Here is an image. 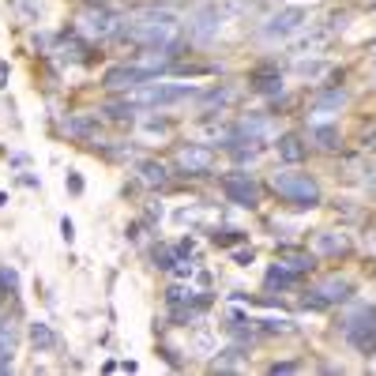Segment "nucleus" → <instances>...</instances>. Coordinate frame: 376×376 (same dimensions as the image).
<instances>
[{
  "label": "nucleus",
  "mask_w": 376,
  "mask_h": 376,
  "mask_svg": "<svg viewBox=\"0 0 376 376\" xmlns=\"http://www.w3.org/2000/svg\"><path fill=\"white\" fill-rule=\"evenodd\" d=\"M121 34L132 38V42H140V45H173L181 34V23L170 8H147V12H140L135 19L121 23Z\"/></svg>",
  "instance_id": "nucleus-1"
},
{
  "label": "nucleus",
  "mask_w": 376,
  "mask_h": 376,
  "mask_svg": "<svg viewBox=\"0 0 376 376\" xmlns=\"http://www.w3.org/2000/svg\"><path fill=\"white\" fill-rule=\"evenodd\" d=\"M196 94L192 83H140L128 91V106L132 109H158V106H177V102H188Z\"/></svg>",
  "instance_id": "nucleus-2"
},
{
  "label": "nucleus",
  "mask_w": 376,
  "mask_h": 376,
  "mask_svg": "<svg viewBox=\"0 0 376 376\" xmlns=\"http://www.w3.org/2000/svg\"><path fill=\"white\" fill-rule=\"evenodd\" d=\"M271 188H275L286 203H294V207H309V211L320 207V185L309 177V173L283 170V173H275V177H271Z\"/></svg>",
  "instance_id": "nucleus-3"
},
{
  "label": "nucleus",
  "mask_w": 376,
  "mask_h": 376,
  "mask_svg": "<svg viewBox=\"0 0 376 376\" xmlns=\"http://www.w3.org/2000/svg\"><path fill=\"white\" fill-rule=\"evenodd\" d=\"M305 23H309L305 8H278V12L260 27V34H263V42H286V38H294Z\"/></svg>",
  "instance_id": "nucleus-4"
},
{
  "label": "nucleus",
  "mask_w": 376,
  "mask_h": 376,
  "mask_svg": "<svg viewBox=\"0 0 376 376\" xmlns=\"http://www.w3.org/2000/svg\"><path fill=\"white\" fill-rule=\"evenodd\" d=\"M158 76V68H147V64H117V68L106 71V87L113 91H132L140 83H151Z\"/></svg>",
  "instance_id": "nucleus-5"
},
{
  "label": "nucleus",
  "mask_w": 376,
  "mask_h": 376,
  "mask_svg": "<svg viewBox=\"0 0 376 376\" xmlns=\"http://www.w3.org/2000/svg\"><path fill=\"white\" fill-rule=\"evenodd\" d=\"M350 298V283L346 278H324L316 290L305 294V305L309 309H327V305H339V301Z\"/></svg>",
  "instance_id": "nucleus-6"
},
{
  "label": "nucleus",
  "mask_w": 376,
  "mask_h": 376,
  "mask_svg": "<svg viewBox=\"0 0 376 376\" xmlns=\"http://www.w3.org/2000/svg\"><path fill=\"white\" fill-rule=\"evenodd\" d=\"M79 27H83V34L91 38H109L121 30V19H117L109 8H87L83 15H79Z\"/></svg>",
  "instance_id": "nucleus-7"
},
{
  "label": "nucleus",
  "mask_w": 376,
  "mask_h": 376,
  "mask_svg": "<svg viewBox=\"0 0 376 376\" xmlns=\"http://www.w3.org/2000/svg\"><path fill=\"white\" fill-rule=\"evenodd\" d=\"M177 170L192 173V177H203V173L214 170V151L199 147V143H188V147L177 151Z\"/></svg>",
  "instance_id": "nucleus-8"
},
{
  "label": "nucleus",
  "mask_w": 376,
  "mask_h": 376,
  "mask_svg": "<svg viewBox=\"0 0 376 376\" xmlns=\"http://www.w3.org/2000/svg\"><path fill=\"white\" fill-rule=\"evenodd\" d=\"M222 19H226L222 8L219 4H207V8H199V12L188 19V34L196 38V42H211V38L222 30Z\"/></svg>",
  "instance_id": "nucleus-9"
},
{
  "label": "nucleus",
  "mask_w": 376,
  "mask_h": 376,
  "mask_svg": "<svg viewBox=\"0 0 376 376\" xmlns=\"http://www.w3.org/2000/svg\"><path fill=\"white\" fill-rule=\"evenodd\" d=\"M222 192H226L230 203L249 207V211L260 203V188H256V181L249 177V173H234V177H226V181H222Z\"/></svg>",
  "instance_id": "nucleus-10"
},
{
  "label": "nucleus",
  "mask_w": 376,
  "mask_h": 376,
  "mask_svg": "<svg viewBox=\"0 0 376 376\" xmlns=\"http://www.w3.org/2000/svg\"><path fill=\"white\" fill-rule=\"evenodd\" d=\"M275 147H278V158H283V162H290V166H298L301 162V158H305V143H301V135H283V140H278L275 143Z\"/></svg>",
  "instance_id": "nucleus-11"
},
{
  "label": "nucleus",
  "mask_w": 376,
  "mask_h": 376,
  "mask_svg": "<svg viewBox=\"0 0 376 376\" xmlns=\"http://www.w3.org/2000/svg\"><path fill=\"white\" fill-rule=\"evenodd\" d=\"M346 102H350V94L342 91V87H331V91H324V94L316 98L313 109H316V113H335V109H342Z\"/></svg>",
  "instance_id": "nucleus-12"
},
{
  "label": "nucleus",
  "mask_w": 376,
  "mask_h": 376,
  "mask_svg": "<svg viewBox=\"0 0 376 376\" xmlns=\"http://www.w3.org/2000/svg\"><path fill=\"white\" fill-rule=\"evenodd\" d=\"M12 357H15V327L0 324V373L12 369Z\"/></svg>",
  "instance_id": "nucleus-13"
},
{
  "label": "nucleus",
  "mask_w": 376,
  "mask_h": 376,
  "mask_svg": "<svg viewBox=\"0 0 376 376\" xmlns=\"http://www.w3.org/2000/svg\"><path fill=\"white\" fill-rule=\"evenodd\" d=\"M64 128H68V135H76V140H91V135L98 132V121H94V117H87V113H76V117H68V121H64Z\"/></svg>",
  "instance_id": "nucleus-14"
},
{
  "label": "nucleus",
  "mask_w": 376,
  "mask_h": 376,
  "mask_svg": "<svg viewBox=\"0 0 376 376\" xmlns=\"http://www.w3.org/2000/svg\"><path fill=\"white\" fill-rule=\"evenodd\" d=\"M294 283H298V271H294V267L275 263V267L267 271V290H290Z\"/></svg>",
  "instance_id": "nucleus-15"
},
{
  "label": "nucleus",
  "mask_w": 376,
  "mask_h": 376,
  "mask_svg": "<svg viewBox=\"0 0 376 376\" xmlns=\"http://www.w3.org/2000/svg\"><path fill=\"white\" fill-rule=\"evenodd\" d=\"M140 181H143V185H158V188H162L166 181H170V173H166L162 162H140Z\"/></svg>",
  "instance_id": "nucleus-16"
},
{
  "label": "nucleus",
  "mask_w": 376,
  "mask_h": 376,
  "mask_svg": "<svg viewBox=\"0 0 376 376\" xmlns=\"http://www.w3.org/2000/svg\"><path fill=\"white\" fill-rule=\"evenodd\" d=\"M309 135H313V140H316L324 151H335V147H339V128H335V124H313V128H309Z\"/></svg>",
  "instance_id": "nucleus-17"
},
{
  "label": "nucleus",
  "mask_w": 376,
  "mask_h": 376,
  "mask_svg": "<svg viewBox=\"0 0 376 376\" xmlns=\"http://www.w3.org/2000/svg\"><path fill=\"white\" fill-rule=\"evenodd\" d=\"M30 342H34L38 350H49L53 342H57V335H53V327L45 324V320H34V324H30Z\"/></svg>",
  "instance_id": "nucleus-18"
},
{
  "label": "nucleus",
  "mask_w": 376,
  "mask_h": 376,
  "mask_svg": "<svg viewBox=\"0 0 376 376\" xmlns=\"http://www.w3.org/2000/svg\"><path fill=\"white\" fill-rule=\"evenodd\" d=\"M230 102H234V91H230V87H214V91H207L203 98H199V106L203 109H226Z\"/></svg>",
  "instance_id": "nucleus-19"
},
{
  "label": "nucleus",
  "mask_w": 376,
  "mask_h": 376,
  "mask_svg": "<svg viewBox=\"0 0 376 376\" xmlns=\"http://www.w3.org/2000/svg\"><path fill=\"white\" fill-rule=\"evenodd\" d=\"M331 30H335V27H316L313 34H305L298 45H294V49H298V53H313V49H320V45H324L327 38H331Z\"/></svg>",
  "instance_id": "nucleus-20"
},
{
  "label": "nucleus",
  "mask_w": 376,
  "mask_h": 376,
  "mask_svg": "<svg viewBox=\"0 0 376 376\" xmlns=\"http://www.w3.org/2000/svg\"><path fill=\"white\" fill-rule=\"evenodd\" d=\"M316 252H327V256H331V252H346V237H342V234H320L316 237Z\"/></svg>",
  "instance_id": "nucleus-21"
},
{
  "label": "nucleus",
  "mask_w": 376,
  "mask_h": 376,
  "mask_svg": "<svg viewBox=\"0 0 376 376\" xmlns=\"http://www.w3.org/2000/svg\"><path fill=\"white\" fill-rule=\"evenodd\" d=\"M298 71L301 76H309V79H320V76H327V64H320V60H298Z\"/></svg>",
  "instance_id": "nucleus-22"
},
{
  "label": "nucleus",
  "mask_w": 376,
  "mask_h": 376,
  "mask_svg": "<svg viewBox=\"0 0 376 376\" xmlns=\"http://www.w3.org/2000/svg\"><path fill=\"white\" fill-rule=\"evenodd\" d=\"M286 267H294V271L301 275V271L313 267V256H305V252H286Z\"/></svg>",
  "instance_id": "nucleus-23"
},
{
  "label": "nucleus",
  "mask_w": 376,
  "mask_h": 376,
  "mask_svg": "<svg viewBox=\"0 0 376 376\" xmlns=\"http://www.w3.org/2000/svg\"><path fill=\"white\" fill-rule=\"evenodd\" d=\"M0 290L4 294H19V275L12 267H0Z\"/></svg>",
  "instance_id": "nucleus-24"
},
{
  "label": "nucleus",
  "mask_w": 376,
  "mask_h": 376,
  "mask_svg": "<svg viewBox=\"0 0 376 376\" xmlns=\"http://www.w3.org/2000/svg\"><path fill=\"white\" fill-rule=\"evenodd\" d=\"M263 331H271V335H286V331H294V324L290 320H263Z\"/></svg>",
  "instance_id": "nucleus-25"
},
{
  "label": "nucleus",
  "mask_w": 376,
  "mask_h": 376,
  "mask_svg": "<svg viewBox=\"0 0 376 376\" xmlns=\"http://www.w3.org/2000/svg\"><path fill=\"white\" fill-rule=\"evenodd\" d=\"M237 362H241V350H226V357H219V362H214V369H234Z\"/></svg>",
  "instance_id": "nucleus-26"
},
{
  "label": "nucleus",
  "mask_w": 376,
  "mask_h": 376,
  "mask_svg": "<svg viewBox=\"0 0 376 376\" xmlns=\"http://www.w3.org/2000/svg\"><path fill=\"white\" fill-rule=\"evenodd\" d=\"M256 87H260L263 94H278V91H283V79H260Z\"/></svg>",
  "instance_id": "nucleus-27"
},
{
  "label": "nucleus",
  "mask_w": 376,
  "mask_h": 376,
  "mask_svg": "<svg viewBox=\"0 0 376 376\" xmlns=\"http://www.w3.org/2000/svg\"><path fill=\"white\" fill-rule=\"evenodd\" d=\"M234 241H241L237 230H222V234H214V245H234Z\"/></svg>",
  "instance_id": "nucleus-28"
},
{
  "label": "nucleus",
  "mask_w": 376,
  "mask_h": 376,
  "mask_svg": "<svg viewBox=\"0 0 376 376\" xmlns=\"http://www.w3.org/2000/svg\"><path fill=\"white\" fill-rule=\"evenodd\" d=\"M60 237H64V241H76V222H71V219H60Z\"/></svg>",
  "instance_id": "nucleus-29"
},
{
  "label": "nucleus",
  "mask_w": 376,
  "mask_h": 376,
  "mask_svg": "<svg viewBox=\"0 0 376 376\" xmlns=\"http://www.w3.org/2000/svg\"><path fill=\"white\" fill-rule=\"evenodd\" d=\"M64 185H68L71 196H79V192H83V177H79V173H68V177H64Z\"/></svg>",
  "instance_id": "nucleus-30"
},
{
  "label": "nucleus",
  "mask_w": 376,
  "mask_h": 376,
  "mask_svg": "<svg viewBox=\"0 0 376 376\" xmlns=\"http://www.w3.org/2000/svg\"><path fill=\"white\" fill-rule=\"evenodd\" d=\"M173 275H177V278H192V275H196V267L181 260V263H173Z\"/></svg>",
  "instance_id": "nucleus-31"
},
{
  "label": "nucleus",
  "mask_w": 376,
  "mask_h": 376,
  "mask_svg": "<svg viewBox=\"0 0 376 376\" xmlns=\"http://www.w3.org/2000/svg\"><path fill=\"white\" fill-rule=\"evenodd\" d=\"M298 369H301L298 362H278V365H271V373H275V376H278V373H298Z\"/></svg>",
  "instance_id": "nucleus-32"
},
{
  "label": "nucleus",
  "mask_w": 376,
  "mask_h": 376,
  "mask_svg": "<svg viewBox=\"0 0 376 376\" xmlns=\"http://www.w3.org/2000/svg\"><path fill=\"white\" fill-rule=\"evenodd\" d=\"M170 128V121H147V132H166Z\"/></svg>",
  "instance_id": "nucleus-33"
},
{
  "label": "nucleus",
  "mask_w": 376,
  "mask_h": 376,
  "mask_svg": "<svg viewBox=\"0 0 376 376\" xmlns=\"http://www.w3.org/2000/svg\"><path fill=\"white\" fill-rule=\"evenodd\" d=\"M8 87V60H0V91Z\"/></svg>",
  "instance_id": "nucleus-34"
}]
</instances>
